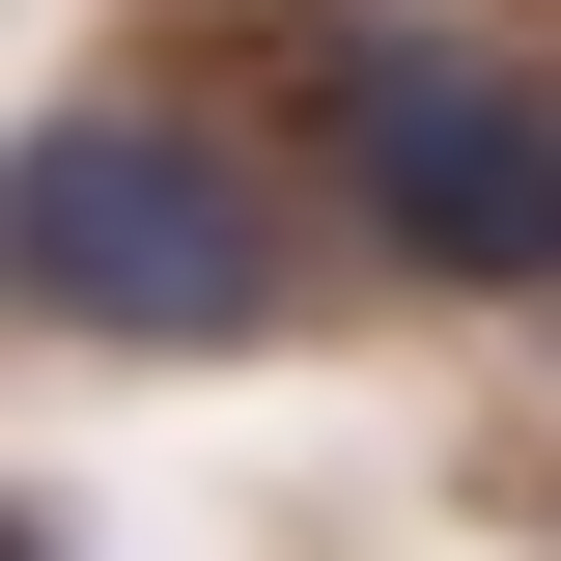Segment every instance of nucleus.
<instances>
[{
  "label": "nucleus",
  "instance_id": "obj_1",
  "mask_svg": "<svg viewBox=\"0 0 561 561\" xmlns=\"http://www.w3.org/2000/svg\"><path fill=\"white\" fill-rule=\"evenodd\" d=\"M0 280L57 309V337H253L280 309V225L197 113H57L0 169Z\"/></svg>",
  "mask_w": 561,
  "mask_h": 561
},
{
  "label": "nucleus",
  "instance_id": "obj_2",
  "mask_svg": "<svg viewBox=\"0 0 561 561\" xmlns=\"http://www.w3.org/2000/svg\"><path fill=\"white\" fill-rule=\"evenodd\" d=\"M309 113L365 140V225H393L421 280H561V113H534L505 57H449V28H337Z\"/></svg>",
  "mask_w": 561,
  "mask_h": 561
}]
</instances>
